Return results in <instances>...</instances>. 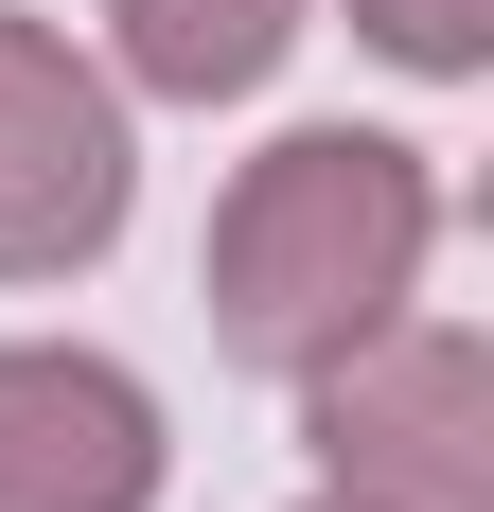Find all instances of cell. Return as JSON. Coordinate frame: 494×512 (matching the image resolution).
Returning a JSON list of instances; mask_svg holds the SVG:
<instances>
[{
    "mask_svg": "<svg viewBox=\"0 0 494 512\" xmlns=\"http://www.w3.org/2000/svg\"><path fill=\"white\" fill-rule=\"evenodd\" d=\"M106 36H124V71H142L159 106H230L283 71L300 0H106Z\"/></svg>",
    "mask_w": 494,
    "mask_h": 512,
    "instance_id": "5b68a950",
    "label": "cell"
},
{
    "mask_svg": "<svg viewBox=\"0 0 494 512\" xmlns=\"http://www.w3.org/2000/svg\"><path fill=\"white\" fill-rule=\"evenodd\" d=\"M318 512H353V495H318Z\"/></svg>",
    "mask_w": 494,
    "mask_h": 512,
    "instance_id": "52a82bcc",
    "label": "cell"
},
{
    "mask_svg": "<svg viewBox=\"0 0 494 512\" xmlns=\"http://www.w3.org/2000/svg\"><path fill=\"white\" fill-rule=\"evenodd\" d=\"M300 424H318V460H336L353 512H494V371L459 318H389V336H353V354L300 371Z\"/></svg>",
    "mask_w": 494,
    "mask_h": 512,
    "instance_id": "7a4b0ae2",
    "label": "cell"
},
{
    "mask_svg": "<svg viewBox=\"0 0 494 512\" xmlns=\"http://www.w3.org/2000/svg\"><path fill=\"white\" fill-rule=\"evenodd\" d=\"M124 89L53 18H0V283H71L124 230Z\"/></svg>",
    "mask_w": 494,
    "mask_h": 512,
    "instance_id": "3957f363",
    "label": "cell"
},
{
    "mask_svg": "<svg viewBox=\"0 0 494 512\" xmlns=\"http://www.w3.org/2000/svg\"><path fill=\"white\" fill-rule=\"evenodd\" d=\"M424 248H442V177L406 142H371V124H300L212 212V336L247 371H318V354L406 318Z\"/></svg>",
    "mask_w": 494,
    "mask_h": 512,
    "instance_id": "6da1fadb",
    "label": "cell"
},
{
    "mask_svg": "<svg viewBox=\"0 0 494 512\" xmlns=\"http://www.w3.org/2000/svg\"><path fill=\"white\" fill-rule=\"evenodd\" d=\"M159 407L106 354H0V512H142Z\"/></svg>",
    "mask_w": 494,
    "mask_h": 512,
    "instance_id": "277c9868",
    "label": "cell"
},
{
    "mask_svg": "<svg viewBox=\"0 0 494 512\" xmlns=\"http://www.w3.org/2000/svg\"><path fill=\"white\" fill-rule=\"evenodd\" d=\"M353 36L406 53V71H477V53H494V0H353Z\"/></svg>",
    "mask_w": 494,
    "mask_h": 512,
    "instance_id": "8992f818",
    "label": "cell"
}]
</instances>
